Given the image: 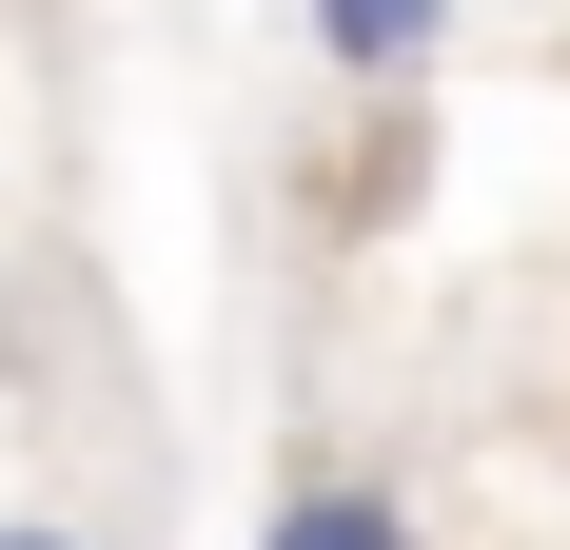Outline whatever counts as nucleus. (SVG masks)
Returning a JSON list of instances; mask_svg holds the SVG:
<instances>
[{
	"instance_id": "2",
	"label": "nucleus",
	"mask_w": 570,
	"mask_h": 550,
	"mask_svg": "<svg viewBox=\"0 0 570 550\" xmlns=\"http://www.w3.org/2000/svg\"><path fill=\"white\" fill-rule=\"evenodd\" d=\"M256 550H433V531H413L374 472H295V492L256 511Z\"/></svg>"
},
{
	"instance_id": "1",
	"label": "nucleus",
	"mask_w": 570,
	"mask_h": 550,
	"mask_svg": "<svg viewBox=\"0 0 570 550\" xmlns=\"http://www.w3.org/2000/svg\"><path fill=\"white\" fill-rule=\"evenodd\" d=\"M295 40H315V79H433L453 0H295Z\"/></svg>"
},
{
	"instance_id": "3",
	"label": "nucleus",
	"mask_w": 570,
	"mask_h": 550,
	"mask_svg": "<svg viewBox=\"0 0 570 550\" xmlns=\"http://www.w3.org/2000/svg\"><path fill=\"white\" fill-rule=\"evenodd\" d=\"M0 550H99V531H79V511H0Z\"/></svg>"
}]
</instances>
